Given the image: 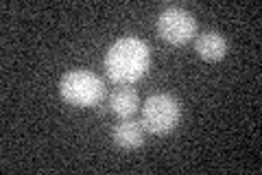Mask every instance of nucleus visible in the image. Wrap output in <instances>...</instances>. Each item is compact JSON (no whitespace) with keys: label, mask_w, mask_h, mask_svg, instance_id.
Segmentation results:
<instances>
[{"label":"nucleus","mask_w":262,"mask_h":175,"mask_svg":"<svg viewBox=\"0 0 262 175\" xmlns=\"http://www.w3.org/2000/svg\"><path fill=\"white\" fill-rule=\"evenodd\" d=\"M112 138L120 149H138L144 145V127L142 123L131 119H120V123L112 129Z\"/></svg>","instance_id":"nucleus-5"},{"label":"nucleus","mask_w":262,"mask_h":175,"mask_svg":"<svg viewBox=\"0 0 262 175\" xmlns=\"http://www.w3.org/2000/svg\"><path fill=\"white\" fill-rule=\"evenodd\" d=\"M151 68V48L144 40L127 35L116 40L105 53V72L118 86H134Z\"/></svg>","instance_id":"nucleus-1"},{"label":"nucleus","mask_w":262,"mask_h":175,"mask_svg":"<svg viewBox=\"0 0 262 175\" xmlns=\"http://www.w3.org/2000/svg\"><path fill=\"white\" fill-rule=\"evenodd\" d=\"M59 94L72 107H94L107 94L105 81L85 68L68 70L59 81Z\"/></svg>","instance_id":"nucleus-2"},{"label":"nucleus","mask_w":262,"mask_h":175,"mask_svg":"<svg viewBox=\"0 0 262 175\" xmlns=\"http://www.w3.org/2000/svg\"><path fill=\"white\" fill-rule=\"evenodd\" d=\"M179 119H182V107H179L177 99L170 94H153L146 99V103L142 105V127L144 131H149L153 136H166L170 134Z\"/></svg>","instance_id":"nucleus-3"},{"label":"nucleus","mask_w":262,"mask_h":175,"mask_svg":"<svg viewBox=\"0 0 262 175\" xmlns=\"http://www.w3.org/2000/svg\"><path fill=\"white\" fill-rule=\"evenodd\" d=\"M138 107H140V96L134 88L122 86L110 96V110L118 116V119H131Z\"/></svg>","instance_id":"nucleus-7"},{"label":"nucleus","mask_w":262,"mask_h":175,"mask_svg":"<svg viewBox=\"0 0 262 175\" xmlns=\"http://www.w3.org/2000/svg\"><path fill=\"white\" fill-rule=\"evenodd\" d=\"M158 35L173 46H182L196 35V20L182 7H170L158 15Z\"/></svg>","instance_id":"nucleus-4"},{"label":"nucleus","mask_w":262,"mask_h":175,"mask_svg":"<svg viewBox=\"0 0 262 175\" xmlns=\"http://www.w3.org/2000/svg\"><path fill=\"white\" fill-rule=\"evenodd\" d=\"M196 55L206 62H219L227 55V40L219 31H203L194 42Z\"/></svg>","instance_id":"nucleus-6"}]
</instances>
